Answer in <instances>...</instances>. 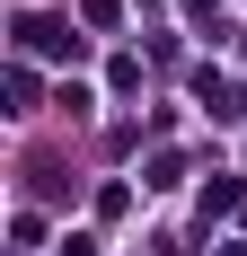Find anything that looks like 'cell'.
<instances>
[{"mask_svg":"<svg viewBox=\"0 0 247 256\" xmlns=\"http://www.w3.org/2000/svg\"><path fill=\"white\" fill-rule=\"evenodd\" d=\"M18 44H26V53H62V26H53V18H26Z\"/></svg>","mask_w":247,"mask_h":256,"instance_id":"obj_1","label":"cell"}]
</instances>
